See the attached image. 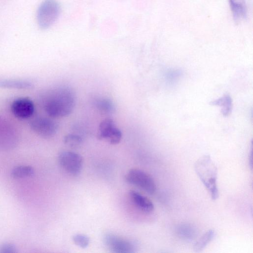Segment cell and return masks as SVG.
I'll list each match as a JSON object with an SVG mask.
<instances>
[{
	"label": "cell",
	"mask_w": 253,
	"mask_h": 253,
	"mask_svg": "<svg viewBox=\"0 0 253 253\" xmlns=\"http://www.w3.org/2000/svg\"><path fill=\"white\" fill-rule=\"evenodd\" d=\"M76 103V96L68 86H62L49 91L43 101V107L46 113L53 118H60L69 115Z\"/></svg>",
	"instance_id": "1"
},
{
	"label": "cell",
	"mask_w": 253,
	"mask_h": 253,
	"mask_svg": "<svg viewBox=\"0 0 253 253\" xmlns=\"http://www.w3.org/2000/svg\"><path fill=\"white\" fill-rule=\"evenodd\" d=\"M195 170L213 200L219 196L217 186V169L209 155H204L195 163Z\"/></svg>",
	"instance_id": "2"
},
{
	"label": "cell",
	"mask_w": 253,
	"mask_h": 253,
	"mask_svg": "<svg viewBox=\"0 0 253 253\" xmlns=\"http://www.w3.org/2000/svg\"><path fill=\"white\" fill-rule=\"evenodd\" d=\"M61 11L59 4L56 0H44L37 11V18L39 27L46 29L58 19Z\"/></svg>",
	"instance_id": "3"
},
{
	"label": "cell",
	"mask_w": 253,
	"mask_h": 253,
	"mask_svg": "<svg viewBox=\"0 0 253 253\" xmlns=\"http://www.w3.org/2000/svg\"><path fill=\"white\" fill-rule=\"evenodd\" d=\"M126 179L128 183L137 186L149 194H153L156 191V185L152 177L141 169H130L126 175Z\"/></svg>",
	"instance_id": "4"
},
{
	"label": "cell",
	"mask_w": 253,
	"mask_h": 253,
	"mask_svg": "<svg viewBox=\"0 0 253 253\" xmlns=\"http://www.w3.org/2000/svg\"><path fill=\"white\" fill-rule=\"evenodd\" d=\"M60 166L68 173L73 176L78 175L82 169V157L74 152L65 151L60 152L58 156Z\"/></svg>",
	"instance_id": "5"
},
{
	"label": "cell",
	"mask_w": 253,
	"mask_h": 253,
	"mask_svg": "<svg viewBox=\"0 0 253 253\" xmlns=\"http://www.w3.org/2000/svg\"><path fill=\"white\" fill-rule=\"evenodd\" d=\"M97 137L99 140H105L111 144H118L121 140L122 133L111 118H106L99 124Z\"/></svg>",
	"instance_id": "6"
},
{
	"label": "cell",
	"mask_w": 253,
	"mask_h": 253,
	"mask_svg": "<svg viewBox=\"0 0 253 253\" xmlns=\"http://www.w3.org/2000/svg\"><path fill=\"white\" fill-rule=\"evenodd\" d=\"M103 242L111 252L116 253H133L135 252V245L131 241L112 233L106 234Z\"/></svg>",
	"instance_id": "7"
},
{
	"label": "cell",
	"mask_w": 253,
	"mask_h": 253,
	"mask_svg": "<svg viewBox=\"0 0 253 253\" xmlns=\"http://www.w3.org/2000/svg\"><path fill=\"white\" fill-rule=\"evenodd\" d=\"M30 126L35 133L44 138L53 136L58 129V125L56 122L45 117L34 119L31 121Z\"/></svg>",
	"instance_id": "8"
},
{
	"label": "cell",
	"mask_w": 253,
	"mask_h": 253,
	"mask_svg": "<svg viewBox=\"0 0 253 253\" xmlns=\"http://www.w3.org/2000/svg\"><path fill=\"white\" fill-rule=\"evenodd\" d=\"M11 109L16 117L24 119L31 117L35 110L32 100L23 97L14 100L11 104Z\"/></svg>",
	"instance_id": "9"
},
{
	"label": "cell",
	"mask_w": 253,
	"mask_h": 253,
	"mask_svg": "<svg viewBox=\"0 0 253 253\" xmlns=\"http://www.w3.org/2000/svg\"><path fill=\"white\" fill-rule=\"evenodd\" d=\"M130 198L134 205L140 211L149 213L154 210V205L152 201L140 193L131 190L129 192Z\"/></svg>",
	"instance_id": "10"
},
{
	"label": "cell",
	"mask_w": 253,
	"mask_h": 253,
	"mask_svg": "<svg viewBox=\"0 0 253 253\" xmlns=\"http://www.w3.org/2000/svg\"><path fill=\"white\" fill-rule=\"evenodd\" d=\"M233 17L236 23L245 19L247 16L245 0H229Z\"/></svg>",
	"instance_id": "11"
},
{
	"label": "cell",
	"mask_w": 253,
	"mask_h": 253,
	"mask_svg": "<svg viewBox=\"0 0 253 253\" xmlns=\"http://www.w3.org/2000/svg\"><path fill=\"white\" fill-rule=\"evenodd\" d=\"M178 236L181 239L191 242L194 240L197 236V230L195 226L189 223H181L176 228Z\"/></svg>",
	"instance_id": "12"
},
{
	"label": "cell",
	"mask_w": 253,
	"mask_h": 253,
	"mask_svg": "<svg viewBox=\"0 0 253 253\" xmlns=\"http://www.w3.org/2000/svg\"><path fill=\"white\" fill-rule=\"evenodd\" d=\"M93 104L98 111L105 114L113 113L115 110L113 102L107 98H96L93 100Z\"/></svg>",
	"instance_id": "13"
},
{
	"label": "cell",
	"mask_w": 253,
	"mask_h": 253,
	"mask_svg": "<svg viewBox=\"0 0 253 253\" xmlns=\"http://www.w3.org/2000/svg\"><path fill=\"white\" fill-rule=\"evenodd\" d=\"M34 168L27 165H20L14 167L11 171L10 175L14 179L32 177L34 175Z\"/></svg>",
	"instance_id": "14"
},
{
	"label": "cell",
	"mask_w": 253,
	"mask_h": 253,
	"mask_svg": "<svg viewBox=\"0 0 253 253\" xmlns=\"http://www.w3.org/2000/svg\"><path fill=\"white\" fill-rule=\"evenodd\" d=\"M33 84L23 80L0 79V87L14 88H29Z\"/></svg>",
	"instance_id": "15"
},
{
	"label": "cell",
	"mask_w": 253,
	"mask_h": 253,
	"mask_svg": "<svg viewBox=\"0 0 253 253\" xmlns=\"http://www.w3.org/2000/svg\"><path fill=\"white\" fill-rule=\"evenodd\" d=\"M215 235V231L211 229L207 231L195 243L194 246V250L196 252L202 251L207 245L214 238Z\"/></svg>",
	"instance_id": "16"
},
{
	"label": "cell",
	"mask_w": 253,
	"mask_h": 253,
	"mask_svg": "<svg viewBox=\"0 0 253 253\" xmlns=\"http://www.w3.org/2000/svg\"><path fill=\"white\" fill-rule=\"evenodd\" d=\"M211 104L213 105L222 106V113L224 116L228 115L231 112L232 100L228 95H225L222 97L212 101Z\"/></svg>",
	"instance_id": "17"
},
{
	"label": "cell",
	"mask_w": 253,
	"mask_h": 253,
	"mask_svg": "<svg viewBox=\"0 0 253 253\" xmlns=\"http://www.w3.org/2000/svg\"><path fill=\"white\" fill-rule=\"evenodd\" d=\"M63 142L66 145L70 148H77L82 144L83 139L78 134H68L64 137Z\"/></svg>",
	"instance_id": "18"
},
{
	"label": "cell",
	"mask_w": 253,
	"mask_h": 253,
	"mask_svg": "<svg viewBox=\"0 0 253 253\" xmlns=\"http://www.w3.org/2000/svg\"><path fill=\"white\" fill-rule=\"evenodd\" d=\"M72 240L76 245L83 249L88 247L90 242L89 237L82 234L74 235L72 237Z\"/></svg>",
	"instance_id": "19"
},
{
	"label": "cell",
	"mask_w": 253,
	"mask_h": 253,
	"mask_svg": "<svg viewBox=\"0 0 253 253\" xmlns=\"http://www.w3.org/2000/svg\"><path fill=\"white\" fill-rule=\"evenodd\" d=\"M17 247L10 243H5L0 245V253H16Z\"/></svg>",
	"instance_id": "20"
}]
</instances>
